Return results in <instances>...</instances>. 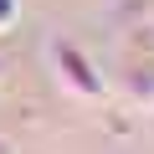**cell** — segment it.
Returning a JSON list of instances; mask_svg holds the SVG:
<instances>
[{
  "label": "cell",
  "mask_w": 154,
  "mask_h": 154,
  "mask_svg": "<svg viewBox=\"0 0 154 154\" xmlns=\"http://www.w3.org/2000/svg\"><path fill=\"white\" fill-rule=\"evenodd\" d=\"M0 154H11V144H5V139H0Z\"/></svg>",
  "instance_id": "3957f363"
},
{
  "label": "cell",
  "mask_w": 154,
  "mask_h": 154,
  "mask_svg": "<svg viewBox=\"0 0 154 154\" xmlns=\"http://www.w3.org/2000/svg\"><path fill=\"white\" fill-rule=\"evenodd\" d=\"M16 16H21V0H0V36L16 26Z\"/></svg>",
  "instance_id": "7a4b0ae2"
},
{
  "label": "cell",
  "mask_w": 154,
  "mask_h": 154,
  "mask_svg": "<svg viewBox=\"0 0 154 154\" xmlns=\"http://www.w3.org/2000/svg\"><path fill=\"white\" fill-rule=\"evenodd\" d=\"M51 57H57V77H62V88L67 93H77V98H103V77H98V67L77 51L72 41H51Z\"/></svg>",
  "instance_id": "6da1fadb"
}]
</instances>
